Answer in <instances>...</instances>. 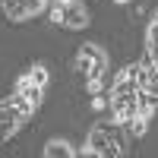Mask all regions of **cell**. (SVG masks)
<instances>
[{
    "instance_id": "6da1fadb",
    "label": "cell",
    "mask_w": 158,
    "mask_h": 158,
    "mask_svg": "<svg viewBox=\"0 0 158 158\" xmlns=\"http://www.w3.org/2000/svg\"><path fill=\"white\" fill-rule=\"evenodd\" d=\"M130 152V133L123 123L117 120H101L89 130V139L85 146L79 149V155L82 158H120Z\"/></svg>"
},
{
    "instance_id": "7a4b0ae2",
    "label": "cell",
    "mask_w": 158,
    "mask_h": 158,
    "mask_svg": "<svg viewBox=\"0 0 158 158\" xmlns=\"http://www.w3.org/2000/svg\"><path fill=\"white\" fill-rule=\"evenodd\" d=\"M139 79H136V63H127V67L114 76L111 82V114L117 123H130L139 111Z\"/></svg>"
},
{
    "instance_id": "3957f363",
    "label": "cell",
    "mask_w": 158,
    "mask_h": 158,
    "mask_svg": "<svg viewBox=\"0 0 158 158\" xmlns=\"http://www.w3.org/2000/svg\"><path fill=\"white\" fill-rule=\"evenodd\" d=\"M76 70L79 76H82V82L89 85V92L95 95V92L101 89V79L104 73H108V54H104V48L101 44H82L76 51Z\"/></svg>"
},
{
    "instance_id": "277c9868",
    "label": "cell",
    "mask_w": 158,
    "mask_h": 158,
    "mask_svg": "<svg viewBox=\"0 0 158 158\" xmlns=\"http://www.w3.org/2000/svg\"><path fill=\"white\" fill-rule=\"evenodd\" d=\"M48 16H51L54 25H60V29H67V32H82L92 22L82 0H54V3L48 6Z\"/></svg>"
},
{
    "instance_id": "5b68a950",
    "label": "cell",
    "mask_w": 158,
    "mask_h": 158,
    "mask_svg": "<svg viewBox=\"0 0 158 158\" xmlns=\"http://www.w3.org/2000/svg\"><path fill=\"white\" fill-rule=\"evenodd\" d=\"M48 82H51L48 67H44V63H32L25 73H19V76H16V82H13V92L25 95L32 104H38V108H41L44 92H48Z\"/></svg>"
},
{
    "instance_id": "8992f818",
    "label": "cell",
    "mask_w": 158,
    "mask_h": 158,
    "mask_svg": "<svg viewBox=\"0 0 158 158\" xmlns=\"http://www.w3.org/2000/svg\"><path fill=\"white\" fill-rule=\"evenodd\" d=\"M51 3L48 0H0V10L6 13L10 22H29L35 16H41Z\"/></svg>"
},
{
    "instance_id": "52a82bcc",
    "label": "cell",
    "mask_w": 158,
    "mask_h": 158,
    "mask_svg": "<svg viewBox=\"0 0 158 158\" xmlns=\"http://www.w3.org/2000/svg\"><path fill=\"white\" fill-rule=\"evenodd\" d=\"M25 123H29V120H25V117L16 111V104H13L10 98H6V101H0V142L13 139Z\"/></svg>"
},
{
    "instance_id": "ba28073f",
    "label": "cell",
    "mask_w": 158,
    "mask_h": 158,
    "mask_svg": "<svg viewBox=\"0 0 158 158\" xmlns=\"http://www.w3.org/2000/svg\"><path fill=\"white\" fill-rule=\"evenodd\" d=\"M136 79H139L142 92H149L152 98H158V70H155V63L149 60V54H142V60L136 63Z\"/></svg>"
},
{
    "instance_id": "9c48e42d",
    "label": "cell",
    "mask_w": 158,
    "mask_h": 158,
    "mask_svg": "<svg viewBox=\"0 0 158 158\" xmlns=\"http://www.w3.org/2000/svg\"><path fill=\"white\" fill-rule=\"evenodd\" d=\"M41 152H44V158H73V155H79V149H73L70 139H48V146Z\"/></svg>"
},
{
    "instance_id": "30bf717a",
    "label": "cell",
    "mask_w": 158,
    "mask_h": 158,
    "mask_svg": "<svg viewBox=\"0 0 158 158\" xmlns=\"http://www.w3.org/2000/svg\"><path fill=\"white\" fill-rule=\"evenodd\" d=\"M114 3H127V0H114Z\"/></svg>"
}]
</instances>
